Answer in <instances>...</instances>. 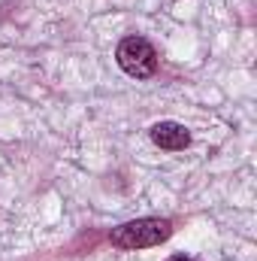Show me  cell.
I'll list each match as a JSON object with an SVG mask.
<instances>
[{"mask_svg":"<svg viewBox=\"0 0 257 261\" xmlns=\"http://www.w3.org/2000/svg\"><path fill=\"white\" fill-rule=\"evenodd\" d=\"M173 234L170 219H133L124 222L121 228L112 231V246L118 249H145V246H157Z\"/></svg>","mask_w":257,"mask_h":261,"instance_id":"6da1fadb","label":"cell"},{"mask_svg":"<svg viewBox=\"0 0 257 261\" xmlns=\"http://www.w3.org/2000/svg\"><path fill=\"white\" fill-rule=\"evenodd\" d=\"M115 58H118L121 70H124L127 76H136V79H145V76H151V73L157 70V52H154V46H151L148 40H142V37H127V40H121Z\"/></svg>","mask_w":257,"mask_h":261,"instance_id":"7a4b0ae2","label":"cell"},{"mask_svg":"<svg viewBox=\"0 0 257 261\" xmlns=\"http://www.w3.org/2000/svg\"><path fill=\"white\" fill-rule=\"evenodd\" d=\"M151 140H154V146H160L167 152H179V149H185L191 143V134L179 122H157L151 128Z\"/></svg>","mask_w":257,"mask_h":261,"instance_id":"3957f363","label":"cell"},{"mask_svg":"<svg viewBox=\"0 0 257 261\" xmlns=\"http://www.w3.org/2000/svg\"><path fill=\"white\" fill-rule=\"evenodd\" d=\"M170 261H194V258H188V255H173Z\"/></svg>","mask_w":257,"mask_h":261,"instance_id":"277c9868","label":"cell"}]
</instances>
